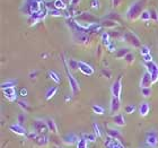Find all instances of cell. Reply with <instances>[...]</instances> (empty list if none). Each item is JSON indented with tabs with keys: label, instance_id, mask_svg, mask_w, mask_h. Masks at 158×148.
<instances>
[{
	"label": "cell",
	"instance_id": "cell-1",
	"mask_svg": "<svg viewBox=\"0 0 158 148\" xmlns=\"http://www.w3.org/2000/svg\"><path fill=\"white\" fill-rule=\"evenodd\" d=\"M44 8H45V3L42 2V0H26L20 10H22V13L28 15L30 17L34 14L42 11Z\"/></svg>",
	"mask_w": 158,
	"mask_h": 148
},
{
	"label": "cell",
	"instance_id": "cell-2",
	"mask_svg": "<svg viewBox=\"0 0 158 148\" xmlns=\"http://www.w3.org/2000/svg\"><path fill=\"white\" fill-rule=\"evenodd\" d=\"M143 7H145V0H135L127 10V14H125L127 19L130 22H135L138 18H140V15L145 10Z\"/></svg>",
	"mask_w": 158,
	"mask_h": 148
},
{
	"label": "cell",
	"instance_id": "cell-3",
	"mask_svg": "<svg viewBox=\"0 0 158 148\" xmlns=\"http://www.w3.org/2000/svg\"><path fill=\"white\" fill-rule=\"evenodd\" d=\"M63 63H64V71H66L67 78H68V82H69L70 88H71V91H73V95H76V94L79 93V91H80L79 82H77V79L73 76V74L70 73V69H69V67H68V65H67L66 59H63Z\"/></svg>",
	"mask_w": 158,
	"mask_h": 148
},
{
	"label": "cell",
	"instance_id": "cell-4",
	"mask_svg": "<svg viewBox=\"0 0 158 148\" xmlns=\"http://www.w3.org/2000/svg\"><path fill=\"white\" fill-rule=\"evenodd\" d=\"M123 41H125L127 43H129L130 45H132L133 48H141V42H140V39H139L135 33L132 32H124L123 33V37H122Z\"/></svg>",
	"mask_w": 158,
	"mask_h": 148
},
{
	"label": "cell",
	"instance_id": "cell-5",
	"mask_svg": "<svg viewBox=\"0 0 158 148\" xmlns=\"http://www.w3.org/2000/svg\"><path fill=\"white\" fill-rule=\"evenodd\" d=\"M146 144L152 148H155L158 146V132L156 130L147 132L146 135Z\"/></svg>",
	"mask_w": 158,
	"mask_h": 148
},
{
	"label": "cell",
	"instance_id": "cell-6",
	"mask_svg": "<svg viewBox=\"0 0 158 148\" xmlns=\"http://www.w3.org/2000/svg\"><path fill=\"white\" fill-rule=\"evenodd\" d=\"M33 128L37 133H40V135H45L46 132H48V130H49L46 122L41 120V119H35V120H34Z\"/></svg>",
	"mask_w": 158,
	"mask_h": 148
},
{
	"label": "cell",
	"instance_id": "cell-7",
	"mask_svg": "<svg viewBox=\"0 0 158 148\" xmlns=\"http://www.w3.org/2000/svg\"><path fill=\"white\" fill-rule=\"evenodd\" d=\"M145 66L147 68V71L152 75V82H156L158 80V65L152 61V62H145Z\"/></svg>",
	"mask_w": 158,
	"mask_h": 148
},
{
	"label": "cell",
	"instance_id": "cell-8",
	"mask_svg": "<svg viewBox=\"0 0 158 148\" xmlns=\"http://www.w3.org/2000/svg\"><path fill=\"white\" fill-rule=\"evenodd\" d=\"M122 76H118V78L116 79L115 82H113L112 86H111V93H112L113 96L118 97L121 96V92H122Z\"/></svg>",
	"mask_w": 158,
	"mask_h": 148
},
{
	"label": "cell",
	"instance_id": "cell-9",
	"mask_svg": "<svg viewBox=\"0 0 158 148\" xmlns=\"http://www.w3.org/2000/svg\"><path fill=\"white\" fill-rule=\"evenodd\" d=\"M77 20H80V22H84V23H88V24H98L97 22V18H96L94 15H92L90 13H85L80 14L78 17H77Z\"/></svg>",
	"mask_w": 158,
	"mask_h": 148
},
{
	"label": "cell",
	"instance_id": "cell-10",
	"mask_svg": "<svg viewBox=\"0 0 158 148\" xmlns=\"http://www.w3.org/2000/svg\"><path fill=\"white\" fill-rule=\"evenodd\" d=\"M78 69L86 76H92L94 74V68L84 61H78Z\"/></svg>",
	"mask_w": 158,
	"mask_h": 148
},
{
	"label": "cell",
	"instance_id": "cell-11",
	"mask_svg": "<svg viewBox=\"0 0 158 148\" xmlns=\"http://www.w3.org/2000/svg\"><path fill=\"white\" fill-rule=\"evenodd\" d=\"M104 145H105L106 148H125L124 145L122 144V142H120L118 139L111 138V137H107V138H106Z\"/></svg>",
	"mask_w": 158,
	"mask_h": 148
},
{
	"label": "cell",
	"instance_id": "cell-12",
	"mask_svg": "<svg viewBox=\"0 0 158 148\" xmlns=\"http://www.w3.org/2000/svg\"><path fill=\"white\" fill-rule=\"evenodd\" d=\"M154 84L152 82V75L148 73V71H146L141 77V80H140V87L141 88H147V87H150V86Z\"/></svg>",
	"mask_w": 158,
	"mask_h": 148
},
{
	"label": "cell",
	"instance_id": "cell-13",
	"mask_svg": "<svg viewBox=\"0 0 158 148\" xmlns=\"http://www.w3.org/2000/svg\"><path fill=\"white\" fill-rule=\"evenodd\" d=\"M79 140L78 136L75 133V132H70V133H67L64 137H63L62 142L66 144V145H75V144H77Z\"/></svg>",
	"mask_w": 158,
	"mask_h": 148
},
{
	"label": "cell",
	"instance_id": "cell-14",
	"mask_svg": "<svg viewBox=\"0 0 158 148\" xmlns=\"http://www.w3.org/2000/svg\"><path fill=\"white\" fill-rule=\"evenodd\" d=\"M2 93L3 95H5V97L7 99V101H9V102H14V101L17 99V93L15 91V87L2 89Z\"/></svg>",
	"mask_w": 158,
	"mask_h": 148
},
{
	"label": "cell",
	"instance_id": "cell-15",
	"mask_svg": "<svg viewBox=\"0 0 158 148\" xmlns=\"http://www.w3.org/2000/svg\"><path fill=\"white\" fill-rule=\"evenodd\" d=\"M121 109V102H120V99L115 97V96H112L111 99V104H110V111L111 113H118Z\"/></svg>",
	"mask_w": 158,
	"mask_h": 148
},
{
	"label": "cell",
	"instance_id": "cell-16",
	"mask_svg": "<svg viewBox=\"0 0 158 148\" xmlns=\"http://www.w3.org/2000/svg\"><path fill=\"white\" fill-rule=\"evenodd\" d=\"M9 130L10 131H13L14 133H16V135L18 136H25L27 133L26 130H25V128H24L23 125H11L9 127Z\"/></svg>",
	"mask_w": 158,
	"mask_h": 148
},
{
	"label": "cell",
	"instance_id": "cell-17",
	"mask_svg": "<svg viewBox=\"0 0 158 148\" xmlns=\"http://www.w3.org/2000/svg\"><path fill=\"white\" fill-rule=\"evenodd\" d=\"M106 131H107V136H109V137H111V138H114V139H118V140L122 142V135H121V132H120V130L107 127Z\"/></svg>",
	"mask_w": 158,
	"mask_h": 148
},
{
	"label": "cell",
	"instance_id": "cell-18",
	"mask_svg": "<svg viewBox=\"0 0 158 148\" xmlns=\"http://www.w3.org/2000/svg\"><path fill=\"white\" fill-rule=\"evenodd\" d=\"M73 40L77 43L84 44V43H87L89 41V36L85 33H73Z\"/></svg>",
	"mask_w": 158,
	"mask_h": 148
},
{
	"label": "cell",
	"instance_id": "cell-19",
	"mask_svg": "<svg viewBox=\"0 0 158 148\" xmlns=\"http://www.w3.org/2000/svg\"><path fill=\"white\" fill-rule=\"evenodd\" d=\"M113 122L115 123L116 125L118 127H124L125 125V119H124V115L122 114V113H118L113 116Z\"/></svg>",
	"mask_w": 158,
	"mask_h": 148
},
{
	"label": "cell",
	"instance_id": "cell-20",
	"mask_svg": "<svg viewBox=\"0 0 158 148\" xmlns=\"http://www.w3.org/2000/svg\"><path fill=\"white\" fill-rule=\"evenodd\" d=\"M34 142H36V145L41 146V147H45V146H48V144H49V138H48L45 135H40V136H37V138L35 139Z\"/></svg>",
	"mask_w": 158,
	"mask_h": 148
},
{
	"label": "cell",
	"instance_id": "cell-21",
	"mask_svg": "<svg viewBox=\"0 0 158 148\" xmlns=\"http://www.w3.org/2000/svg\"><path fill=\"white\" fill-rule=\"evenodd\" d=\"M128 53H130L129 48H120V49L115 50V58L116 59H123Z\"/></svg>",
	"mask_w": 158,
	"mask_h": 148
},
{
	"label": "cell",
	"instance_id": "cell-22",
	"mask_svg": "<svg viewBox=\"0 0 158 148\" xmlns=\"http://www.w3.org/2000/svg\"><path fill=\"white\" fill-rule=\"evenodd\" d=\"M45 122L46 125H48V128H49L50 131H52L53 133H58V127H56V121L52 118H48L45 120Z\"/></svg>",
	"mask_w": 158,
	"mask_h": 148
},
{
	"label": "cell",
	"instance_id": "cell-23",
	"mask_svg": "<svg viewBox=\"0 0 158 148\" xmlns=\"http://www.w3.org/2000/svg\"><path fill=\"white\" fill-rule=\"evenodd\" d=\"M139 113L141 116H146V115L149 113V110H150V106H149V103L147 102H142L139 106Z\"/></svg>",
	"mask_w": 158,
	"mask_h": 148
},
{
	"label": "cell",
	"instance_id": "cell-24",
	"mask_svg": "<svg viewBox=\"0 0 158 148\" xmlns=\"http://www.w3.org/2000/svg\"><path fill=\"white\" fill-rule=\"evenodd\" d=\"M56 92H58V87L56 86H53V87H50L48 91H46L45 93V99L49 101V99H51L52 97H54V95L56 94Z\"/></svg>",
	"mask_w": 158,
	"mask_h": 148
},
{
	"label": "cell",
	"instance_id": "cell-25",
	"mask_svg": "<svg viewBox=\"0 0 158 148\" xmlns=\"http://www.w3.org/2000/svg\"><path fill=\"white\" fill-rule=\"evenodd\" d=\"M17 80L15 79H10V80H7V82H3L1 84V89H6V88H11V87H15L17 85Z\"/></svg>",
	"mask_w": 158,
	"mask_h": 148
},
{
	"label": "cell",
	"instance_id": "cell-26",
	"mask_svg": "<svg viewBox=\"0 0 158 148\" xmlns=\"http://www.w3.org/2000/svg\"><path fill=\"white\" fill-rule=\"evenodd\" d=\"M53 3H54V8H56V9H58V10H61V11H62V10L68 9V6L63 2L62 0H54V1H53Z\"/></svg>",
	"mask_w": 158,
	"mask_h": 148
},
{
	"label": "cell",
	"instance_id": "cell-27",
	"mask_svg": "<svg viewBox=\"0 0 158 148\" xmlns=\"http://www.w3.org/2000/svg\"><path fill=\"white\" fill-rule=\"evenodd\" d=\"M101 24H102L103 27H106V28H114L115 26H118V22H114V20H111V19L103 20Z\"/></svg>",
	"mask_w": 158,
	"mask_h": 148
},
{
	"label": "cell",
	"instance_id": "cell-28",
	"mask_svg": "<svg viewBox=\"0 0 158 148\" xmlns=\"http://www.w3.org/2000/svg\"><path fill=\"white\" fill-rule=\"evenodd\" d=\"M48 75H49L50 78L52 79V80H53L54 82H56V84H59L60 80H61V79H60V76L58 75V73H56L54 70H49V73H48Z\"/></svg>",
	"mask_w": 158,
	"mask_h": 148
},
{
	"label": "cell",
	"instance_id": "cell-29",
	"mask_svg": "<svg viewBox=\"0 0 158 148\" xmlns=\"http://www.w3.org/2000/svg\"><path fill=\"white\" fill-rule=\"evenodd\" d=\"M81 138H84L85 140H87V142H96V138H97V136H96L95 133H82Z\"/></svg>",
	"mask_w": 158,
	"mask_h": 148
},
{
	"label": "cell",
	"instance_id": "cell-30",
	"mask_svg": "<svg viewBox=\"0 0 158 148\" xmlns=\"http://www.w3.org/2000/svg\"><path fill=\"white\" fill-rule=\"evenodd\" d=\"M110 33H107V32H104V33L102 34V36H101V39H102V42H103V44L105 46H107L110 44V43L112 42L111 40H110Z\"/></svg>",
	"mask_w": 158,
	"mask_h": 148
},
{
	"label": "cell",
	"instance_id": "cell-31",
	"mask_svg": "<svg viewBox=\"0 0 158 148\" xmlns=\"http://www.w3.org/2000/svg\"><path fill=\"white\" fill-rule=\"evenodd\" d=\"M140 19L142 22H149V20L152 19V17H150V11L147 9H145L142 11V14L140 15Z\"/></svg>",
	"mask_w": 158,
	"mask_h": 148
},
{
	"label": "cell",
	"instance_id": "cell-32",
	"mask_svg": "<svg viewBox=\"0 0 158 148\" xmlns=\"http://www.w3.org/2000/svg\"><path fill=\"white\" fill-rule=\"evenodd\" d=\"M106 19H111V20H114V22H120L121 19V17L118 15V13H109L107 16H105Z\"/></svg>",
	"mask_w": 158,
	"mask_h": 148
},
{
	"label": "cell",
	"instance_id": "cell-33",
	"mask_svg": "<svg viewBox=\"0 0 158 148\" xmlns=\"http://www.w3.org/2000/svg\"><path fill=\"white\" fill-rule=\"evenodd\" d=\"M68 67H69L70 70H77L78 69V61H76L75 59H70L68 62H67Z\"/></svg>",
	"mask_w": 158,
	"mask_h": 148
},
{
	"label": "cell",
	"instance_id": "cell-34",
	"mask_svg": "<svg viewBox=\"0 0 158 148\" xmlns=\"http://www.w3.org/2000/svg\"><path fill=\"white\" fill-rule=\"evenodd\" d=\"M93 130H94V133L97 136V138H101V137H102V131H101V128H99V125H97L96 122H94V123H93Z\"/></svg>",
	"mask_w": 158,
	"mask_h": 148
},
{
	"label": "cell",
	"instance_id": "cell-35",
	"mask_svg": "<svg viewBox=\"0 0 158 148\" xmlns=\"http://www.w3.org/2000/svg\"><path fill=\"white\" fill-rule=\"evenodd\" d=\"M135 110H137V108H135V104H129V105H127L124 108V111H125V113H127V114H132Z\"/></svg>",
	"mask_w": 158,
	"mask_h": 148
},
{
	"label": "cell",
	"instance_id": "cell-36",
	"mask_svg": "<svg viewBox=\"0 0 158 148\" xmlns=\"http://www.w3.org/2000/svg\"><path fill=\"white\" fill-rule=\"evenodd\" d=\"M92 110L94 113H96V114H103V113H104V108L101 105H93Z\"/></svg>",
	"mask_w": 158,
	"mask_h": 148
},
{
	"label": "cell",
	"instance_id": "cell-37",
	"mask_svg": "<svg viewBox=\"0 0 158 148\" xmlns=\"http://www.w3.org/2000/svg\"><path fill=\"white\" fill-rule=\"evenodd\" d=\"M152 88H150V87H147V88H141V95L143 96V97H146V99L152 95Z\"/></svg>",
	"mask_w": 158,
	"mask_h": 148
},
{
	"label": "cell",
	"instance_id": "cell-38",
	"mask_svg": "<svg viewBox=\"0 0 158 148\" xmlns=\"http://www.w3.org/2000/svg\"><path fill=\"white\" fill-rule=\"evenodd\" d=\"M149 11H150V17H152V20H154V22H158V11H157V9H155V8H152Z\"/></svg>",
	"mask_w": 158,
	"mask_h": 148
},
{
	"label": "cell",
	"instance_id": "cell-39",
	"mask_svg": "<svg viewBox=\"0 0 158 148\" xmlns=\"http://www.w3.org/2000/svg\"><path fill=\"white\" fill-rule=\"evenodd\" d=\"M49 15H51V16H53V17H61L63 14H62L61 10L52 9V10H49Z\"/></svg>",
	"mask_w": 158,
	"mask_h": 148
},
{
	"label": "cell",
	"instance_id": "cell-40",
	"mask_svg": "<svg viewBox=\"0 0 158 148\" xmlns=\"http://www.w3.org/2000/svg\"><path fill=\"white\" fill-rule=\"evenodd\" d=\"M88 145H87V140H85L84 138H80L77 142V148H87Z\"/></svg>",
	"mask_w": 158,
	"mask_h": 148
},
{
	"label": "cell",
	"instance_id": "cell-41",
	"mask_svg": "<svg viewBox=\"0 0 158 148\" xmlns=\"http://www.w3.org/2000/svg\"><path fill=\"white\" fill-rule=\"evenodd\" d=\"M124 60L129 63V65H131V63H133V61H135V54H133V53H131V52L128 53V54L125 56Z\"/></svg>",
	"mask_w": 158,
	"mask_h": 148
},
{
	"label": "cell",
	"instance_id": "cell-42",
	"mask_svg": "<svg viewBox=\"0 0 158 148\" xmlns=\"http://www.w3.org/2000/svg\"><path fill=\"white\" fill-rule=\"evenodd\" d=\"M18 106H19L20 109L23 110V111L27 112L28 110H30V106H28V104H27L26 102H24V101H18Z\"/></svg>",
	"mask_w": 158,
	"mask_h": 148
},
{
	"label": "cell",
	"instance_id": "cell-43",
	"mask_svg": "<svg viewBox=\"0 0 158 148\" xmlns=\"http://www.w3.org/2000/svg\"><path fill=\"white\" fill-rule=\"evenodd\" d=\"M140 53H141V56H146V54H150V49H149L147 45H141L140 48Z\"/></svg>",
	"mask_w": 158,
	"mask_h": 148
},
{
	"label": "cell",
	"instance_id": "cell-44",
	"mask_svg": "<svg viewBox=\"0 0 158 148\" xmlns=\"http://www.w3.org/2000/svg\"><path fill=\"white\" fill-rule=\"evenodd\" d=\"M25 120H26V116H25V114H24V113H20V114H18V116H17V122H18V125H23L24 122H25Z\"/></svg>",
	"mask_w": 158,
	"mask_h": 148
},
{
	"label": "cell",
	"instance_id": "cell-45",
	"mask_svg": "<svg viewBox=\"0 0 158 148\" xmlns=\"http://www.w3.org/2000/svg\"><path fill=\"white\" fill-rule=\"evenodd\" d=\"M101 6V2L98 0H92V8L93 9H98Z\"/></svg>",
	"mask_w": 158,
	"mask_h": 148
},
{
	"label": "cell",
	"instance_id": "cell-46",
	"mask_svg": "<svg viewBox=\"0 0 158 148\" xmlns=\"http://www.w3.org/2000/svg\"><path fill=\"white\" fill-rule=\"evenodd\" d=\"M142 58H143V61H145V62H152V54H146V56H143Z\"/></svg>",
	"mask_w": 158,
	"mask_h": 148
},
{
	"label": "cell",
	"instance_id": "cell-47",
	"mask_svg": "<svg viewBox=\"0 0 158 148\" xmlns=\"http://www.w3.org/2000/svg\"><path fill=\"white\" fill-rule=\"evenodd\" d=\"M106 48H107V50H109L110 52H113V51L115 50V43H114V42H111L109 44V45L106 46Z\"/></svg>",
	"mask_w": 158,
	"mask_h": 148
},
{
	"label": "cell",
	"instance_id": "cell-48",
	"mask_svg": "<svg viewBox=\"0 0 158 148\" xmlns=\"http://www.w3.org/2000/svg\"><path fill=\"white\" fill-rule=\"evenodd\" d=\"M20 96H23V97H26V96H27V89L26 88H22V89H20Z\"/></svg>",
	"mask_w": 158,
	"mask_h": 148
},
{
	"label": "cell",
	"instance_id": "cell-49",
	"mask_svg": "<svg viewBox=\"0 0 158 148\" xmlns=\"http://www.w3.org/2000/svg\"><path fill=\"white\" fill-rule=\"evenodd\" d=\"M80 1H81V0H73V1H71V6H73V7H77L79 3H80Z\"/></svg>",
	"mask_w": 158,
	"mask_h": 148
},
{
	"label": "cell",
	"instance_id": "cell-50",
	"mask_svg": "<svg viewBox=\"0 0 158 148\" xmlns=\"http://www.w3.org/2000/svg\"><path fill=\"white\" fill-rule=\"evenodd\" d=\"M122 0H112V3H113V6L114 7H118L120 6V3H121Z\"/></svg>",
	"mask_w": 158,
	"mask_h": 148
},
{
	"label": "cell",
	"instance_id": "cell-51",
	"mask_svg": "<svg viewBox=\"0 0 158 148\" xmlns=\"http://www.w3.org/2000/svg\"><path fill=\"white\" fill-rule=\"evenodd\" d=\"M62 1H63L64 3H66L67 6L69 7V6H71V1H73V0H62Z\"/></svg>",
	"mask_w": 158,
	"mask_h": 148
},
{
	"label": "cell",
	"instance_id": "cell-52",
	"mask_svg": "<svg viewBox=\"0 0 158 148\" xmlns=\"http://www.w3.org/2000/svg\"><path fill=\"white\" fill-rule=\"evenodd\" d=\"M53 148H63V147H60V146H54Z\"/></svg>",
	"mask_w": 158,
	"mask_h": 148
}]
</instances>
